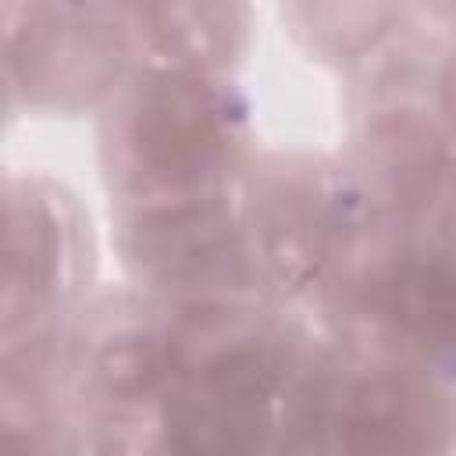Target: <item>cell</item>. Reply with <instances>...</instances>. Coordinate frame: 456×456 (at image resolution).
Segmentation results:
<instances>
[{"label": "cell", "mask_w": 456, "mask_h": 456, "mask_svg": "<svg viewBox=\"0 0 456 456\" xmlns=\"http://www.w3.org/2000/svg\"><path fill=\"white\" fill-rule=\"evenodd\" d=\"M93 271L89 221L61 185L43 178H25L21 192L11 178L7 192V274H4V310L7 338L18 324L36 338L53 314L78 296L82 278Z\"/></svg>", "instance_id": "cell-6"}, {"label": "cell", "mask_w": 456, "mask_h": 456, "mask_svg": "<svg viewBox=\"0 0 456 456\" xmlns=\"http://www.w3.org/2000/svg\"><path fill=\"white\" fill-rule=\"evenodd\" d=\"M100 150L125 207L217 196L246 164V103L221 75L139 68L107 100Z\"/></svg>", "instance_id": "cell-1"}, {"label": "cell", "mask_w": 456, "mask_h": 456, "mask_svg": "<svg viewBox=\"0 0 456 456\" xmlns=\"http://www.w3.org/2000/svg\"><path fill=\"white\" fill-rule=\"evenodd\" d=\"M378 232L324 292L331 321L356 353L456 374V253L388 224V242Z\"/></svg>", "instance_id": "cell-3"}, {"label": "cell", "mask_w": 456, "mask_h": 456, "mask_svg": "<svg viewBox=\"0 0 456 456\" xmlns=\"http://www.w3.org/2000/svg\"><path fill=\"white\" fill-rule=\"evenodd\" d=\"M142 68L224 75L246 50V0H125L118 7Z\"/></svg>", "instance_id": "cell-7"}, {"label": "cell", "mask_w": 456, "mask_h": 456, "mask_svg": "<svg viewBox=\"0 0 456 456\" xmlns=\"http://www.w3.org/2000/svg\"><path fill=\"white\" fill-rule=\"evenodd\" d=\"M239 210L264 299L324 296L378 232L353 164L324 157H267L249 171Z\"/></svg>", "instance_id": "cell-2"}, {"label": "cell", "mask_w": 456, "mask_h": 456, "mask_svg": "<svg viewBox=\"0 0 456 456\" xmlns=\"http://www.w3.org/2000/svg\"><path fill=\"white\" fill-rule=\"evenodd\" d=\"M118 246L125 267L150 296L171 303L264 296L242 210L221 192L125 207Z\"/></svg>", "instance_id": "cell-4"}, {"label": "cell", "mask_w": 456, "mask_h": 456, "mask_svg": "<svg viewBox=\"0 0 456 456\" xmlns=\"http://www.w3.org/2000/svg\"><path fill=\"white\" fill-rule=\"evenodd\" d=\"M7 21V78L28 107L75 110L110 100L128 78L132 46L114 7L28 0Z\"/></svg>", "instance_id": "cell-5"}, {"label": "cell", "mask_w": 456, "mask_h": 456, "mask_svg": "<svg viewBox=\"0 0 456 456\" xmlns=\"http://www.w3.org/2000/svg\"><path fill=\"white\" fill-rule=\"evenodd\" d=\"M403 0H289V21L303 46L324 61L378 53L399 25Z\"/></svg>", "instance_id": "cell-8"}]
</instances>
